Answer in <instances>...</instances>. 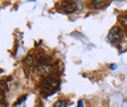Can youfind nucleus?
<instances>
[{"label": "nucleus", "instance_id": "f257e3e1", "mask_svg": "<svg viewBox=\"0 0 127 107\" xmlns=\"http://www.w3.org/2000/svg\"><path fill=\"white\" fill-rule=\"evenodd\" d=\"M121 37V31H120V28L118 26H114L112 27L108 35V39L111 41V43H116L119 41Z\"/></svg>", "mask_w": 127, "mask_h": 107}, {"label": "nucleus", "instance_id": "f03ea898", "mask_svg": "<svg viewBox=\"0 0 127 107\" xmlns=\"http://www.w3.org/2000/svg\"><path fill=\"white\" fill-rule=\"evenodd\" d=\"M75 9H76V6L74 3H68L67 5L64 6V10L66 13H72L75 11Z\"/></svg>", "mask_w": 127, "mask_h": 107}, {"label": "nucleus", "instance_id": "7ed1b4c3", "mask_svg": "<svg viewBox=\"0 0 127 107\" xmlns=\"http://www.w3.org/2000/svg\"><path fill=\"white\" fill-rule=\"evenodd\" d=\"M53 107H66V101L64 100H59L57 101Z\"/></svg>", "mask_w": 127, "mask_h": 107}, {"label": "nucleus", "instance_id": "20e7f679", "mask_svg": "<svg viewBox=\"0 0 127 107\" xmlns=\"http://www.w3.org/2000/svg\"><path fill=\"white\" fill-rule=\"evenodd\" d=\"M120 21H121V23H122L123 25L127 26V15L121 17V18H120Z\"/></svg>", "mask_w": 127, "mask_h": 107}, {"label": "nucleus", "instance_id": "39448f33", "mask_svg": "<svg viewBox=\"0 0 127 107\" xmlns=\"http://www.w3.org/2000/svg\"><path fill=\"white\" fill-rule=\"evenodd\" d=\"M105 3V1H93L92 2V4L94 5V6H101V5H103Z\"/></svg>", "mask_w": 127, "mask_h": 107}, {"label": "nucleus", "instance_id": "423d86ee", "mask_svg": "<svg viewBox=\"0 0 127 107\" xmlns=\"http://www.w3.org/2000/svg\"><path fill=\"white\" fill-rule=\"evenodd\" d=\"M77 107H83V102H82V100H79V101H78Z\"/></svg>", "mask_w": 127, "mask_h": 107}, {"label": "nucleus", "instance_id": "0eeeda50", "mask_svg": "<svg viewBox=\"0 0 127 107\" xmlns=\"http://www.w3.org/2000/svg\"><path fill=\"white\" fill-rule=\"evenodd\" d=\"M115 68H116V64H111V69H115Z\"/></svg>", "mask_w": 127, "mask_h": 107}]
</instances>
